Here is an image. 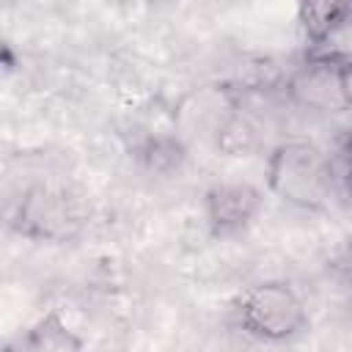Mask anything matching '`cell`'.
I'll list each match as a JSON object with an SVG mask.
<instances>
[{
  "label": "cell",
  "instance_id": "6",
  "mask_svg": "<svg viewBox=\"0 0 352 352\" xmlns=\"http://www.w3.org/2000/svg\"><path fill=\"white\" fill-rule=\"evenodd\" d=\"M256 143H258L256 126L239 113H231L226 121H220L214 132V148L226 157H248L256 148Z\"/></svg>",
  "mask_w": 352,
  "mask_h": 352
},
{
  "label": "cell",
  "instance_id": "9",
  "mask_svg": "<svg viewBox=\"0 0 352 352\" xmlns=\"http://www.w3.org/2000/svg\"><path fill=\"white\" fill-rule=\"evenodd\" d=\"M338 74H341V94H344V102H346V107H352V58H349V60H341Z\"/></svg>",
  "mask_w": 352,
  "mask_h": 352
},
{
  "label": "cell",
  "instance_id": "3",
  "mask_svg": "<svg viewBox=\"0 0 352 352\" xmlns=\"http://www.w3.org/2000/svg\"><path fill=\"white\" fill-rule=\"evenodd\" d=\"M264 206V192L253 182H217L204 195V214L212 236L228 239L248 231Z\"/></svg>",
  "mask_w": 352,
  "mask_h": 352
},
{
  "label": "cell",
  "instance_id": "7",
  "mask_svg": "<svg viewBox=\"0 0 352 352\" xmlns=\"http://www.w3.org/2000/svg\"><path fill=\"white\" fill-rule=\"evenodd\" d=\"M143 162L148 170L154 173H173L182 168L187 151L182 146V140L170 132H154L151 138H146L143 143Z\"/></svg>",
  "mask_w": 352,
  "mask_h": 352
},
{
  "label": "cell",
  "instance_id": "5",
  "mask_svg": "<svg viewBox=\"0 0 352 352\" xmlns=\"http://www.w3.org/2000/svg\"><path fill=\"white\" fill-rule=\"evenodd\" d=\"M349 14H352V6L346 3H302L300 25L314 44H322L346 25Z\"/></svg>",
  "mask_w": 352,
  "mask_h": 352
},
{
  "label": "cell",
  "instance_id": "4",
  "mask_svg": "<svg viewBox=\"0 0 352 352\" xmlns=\"http://www.w3.org/2000/svg\"><path fill=\"white\" fill-rule=\"evenodd\" d=\"M341 63L336 60H311L305 63L289 82V91L294 102H300L308 110L319 113H336L344 110V94H341Z\"/></svg>",
  "mask_w": 352,
  "mask_h": 352
},
{
  "label": "cell",
  "instance_id": "8",
  "mask_svg": "<svg viewBox=\"0 0 352 352\" xmlns=\"http://www.w3.org/2000/svg\"><path fill=\"white\" fill-rule=\"evenodd\" d=\"M28 344L33 352H80L82 344L77 336L69 333V327L60 322V316L52 311L47 314L28 336Z\"/></svg>",
  "mask_w": 352,
  "mask_h": 352
},
{
  "label": "cell",
  "instance_id": "1",
  "mask_svg": "<svg viewBox=\"0 0 352 352\" xmlns=\"http://www.w3.org/2000/svg\"><path fill=\"white\" fill-rule=\"evenodd\" d=\"M267 190L294 209H324L333 190L327 154L311 140H283L267 157Z\"/></svg>",
  "mask_w": 352,
  "mask_h": 352
},
{
  "label": "cell",
  "instance_id": "2",
  "mask_svg": "<svg viewBox=\"0 0 352 352\" xmlns=\"http://www.w3.org/2000/svg\"><path fill=\"white\" fill-rule=\"evenodd\" d=\"M239 327L267 344H286L308 327V308L286 280H261L248 289L236 308Z\"/></svg>",
  "mask_w": 352,
  "mask_h": 352
}]
</instances>
